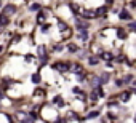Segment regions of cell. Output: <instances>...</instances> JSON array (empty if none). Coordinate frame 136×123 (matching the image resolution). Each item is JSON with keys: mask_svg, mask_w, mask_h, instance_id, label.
Instances as JSON below:
<instances>
[{"mask_svg": "<svg viewBox=\"0 0 136 123\" xmlns=\"http://www.w3.org/2000/svg\"><path fill=\"white\" fill-rule=\"evenodd\" d=\"M64 35H66V37H69V35H70V30H69V29H66V32H64Z\"/></svg>", "mask_w": 136, "mask_h": 123, "instance_id": "30", "label": "cell"}, {"mask_svg": "<svg viewBox=\"0 0 136 123\" xmlns=\"http://www.w3.org/2000/svg\"><path fill=\"white\" fill-rule=\"evenodd\" d=\"M75 24H77V29L79 30H87L88 26H90L87 21H82V19H79V18H75Z\"/></svg>", "mask_w": 136, "mask_h": 123, "instance_id": "2", "label": "cell"}, {"mask_svg": "<svg viewBox=\"0 0 136 123\" xmlns=\"http://www.w3.org/2000/svg\"><path fill=\"white\" fill-rule=\"evenodd\" d=\"M32 81H34V83H38V81H40V75H38V74H34V75H32Z\"/></svg>", "mask_w": 136, "mask_h": 123, "instance_id": "19", "label": "cell"}, {"mask_svg": "<svg viewBox=\"0 0 136 123\" xmlns=\"http://www.w3.org/2000/svg\"><path fill=\"white\" fill-rule=\"evenodd\" d=\"M34 94H35V96H43V94H45V93H43V91H42V90H40V88H38V90H37V91H35V93H34Z\"/></svg>", "mask_w": 136, "mask_h": 123, "instance_id": "25", "label": "cell"}, {"mask_svg": "<svg viewBox=\"0 0 136 123\" xmlns=\"http://www.w3.org/2000/svg\"><path fill=\"white\" fill-rule=\"evenodd\" d=\"M98 98H99V96H98V91H96V88H94V91L91 93V99H93V101H96Z\"/></svg>", "mask_w": 136, "mask_h": 123, "instance_id": "21", "label": "cell"}, {"mask_svg": "<svg viewBox=\"0 0 136 123\" xmlns=\"http://www.w3.org/2000/svg\"><path fill=\"white\" fill-rule=\"evenodd\" d=\"M56 123H66V121H64V120H63V118H59V120H58V121H56Z\"/></svg>", "mask_w": 136, "mask_h": 123, "instance_id": "32", "label": "cell"}, {"mask_svg": "<svg viewBox=\"0 0 136 123\" xmlns=\"http://www.w3.org/2000/svg\"><path fill=\"white\" fill-rule=\"evenodd\" d=\"M134 123H136V117H134Z\"/></svg>", "mask_w": 136, "mask_h": 123, "instance_id": "35", "label": "cell"}, {"mask_svg": "<svg viewBox=\"0 0 136 123\" xmlns=\"http://www.w3.org/2000/svg\"><path fill=\"white\" fill-rule=\"evenodd\" d=\"M54 104H56V106H59V107L63 106V99H61V96H56V98H54Z\"/></svg>", "mask_w": 136, "mask_h": 123, "instance_id": "18", "label": "cell"}, {"mask_svg": "<svg viewBox=\"0 0 136 123\" xmlns=\"http://www.w3.org/2000/svg\"><path fill=\"white\" fill-rule=\"evenodd\" d=\"M72 70H74L75 74H82V66H79V64H75V66L72 67Z\"/></svg>", "mask_w": 136, "mask_h": 123, "instance_id": "16", "label": "cell"}, {"mask_svg": "<svg viewBox=\"0 0 136 123\" xmlns=\"http://www.w3.org/2000/svg\"><path fill=\"white\" fill-rule=\"evenodd\" d=\"M61 50H63V47H61V45H54V51H56V53H59Z\"/></svg>", "mask_w": 136, "mask_h": 123, "instance_id": "26", "label": "cell"}, {"mask_svg": "<svg viewBox=\"0 0 136 123\" xmlns=\"http://www.w3.org/2000/svg\"><path fill=\"white\" fill-rule=\"evenodd\" d=\"M90 81H91V85L96 86V88H98V83H101V81H99V77H91Z\"/></svg>", "mask_w": 136, "mask_h": 123, "instance_id": "10", "label": "cell"}, {"mask_svg": "<svg viewBox=\"0 0 136 123\" xmlns=\"http://www.w3.org/2000/svg\"><path fill=\"white\" fill-rule=\"evenodd\" d=\"M96 91H98V96H104V91H103V88H101V86L96 88Z\"/></svg>", "mask_w": 136, "mask_h": 123, "instance_id": "24", "label": "cell"}, {"mask_svg": "<svg viewBox=\"0 0 136 123\" xmlns=\"http://www.w3.org/2000/svg\"><path fill=\"white\" fill-rule=\"evenodd\" d=\"M99 81H101V83H107V81H109V75L107 74H103L99 77Z\"/></svg>", "mask_w": 136, "mask_h": 123, "instance_id": "15", "label": "cell"}, {"mask_svg": "<svg viewBox=\"0 0 136 123\" xmlns=\"http://www.w3.org/2000/svg\"><path fill=\"white\" fill-rule=\"evenodd\" d=\"M7 24H8V18L2 14V16H0V27H2V26H7Z\"/></svg>", "mask_w": 136, "mask_h": 123, "instance_id": "12", "label": "cell"}, {"mask_svg": "<svg viewBox=\"0 0 136 123\" xmlns=\"http://www.w3.org/2000/svg\"><path fill=\"white\" fill-rule=\"evenodd\" d=\"M59 29H61V30H64V29H66V24H63V23H61V24H59Z\"/></svg>", "mask_w": 136, "mask_h": 123, "instance_id": "29", "label": "cell"}, {"mask_svg": "<svg viewBox=\"0 0 136 123\" xmlns=\"http://www.w3.org/2000/svg\"><path fill=\"white\" fill-rule=\"evenodd\" d=\"M128 29H130V30H134V32H136V21L130 23V24H128Z\"/></svg>", "mask_w": 136, "mask_h": 123, "instance_id": "20", "label": "cell"}, {"mask_svg": "<svg viewBox=\"0 0 136 123\" xmlns=\"http://www.w3.org/2000/svg\"><path fill=\"white\" fill-rule=\"evenodd\" d=\"M14 11H16V8H14V7H13V5H7V7H5V8H3V13H2V14H3V16H7V18H8V16H11V14H13V13H14Z\"/></svg>", "mask_w": 136, "mask_h": 123, "instance_id": "3", "label": "cell"}, {"mask_svg": "<svg viewBox=\"0 0 136 123\" xmlns=\"http://www.w3.org/2000/svg\"><path fill=\"white\" fill-rule=\"evenodd\" d=\"M35 118H37V115H35V114H31L29 117H26V118L23 120V123H34Z\"/></svg>", "mask_w": 136, "mask_h": 123, "instance_id": "4", "label": "cell"}, {"mask_svg": "<svg viewBox=\"0 0 136 123\" xmlns=\"http://www.w3.org/2000/svg\"><path fill=\"white\" fill-rule=\"evenodd\" d=\"M117 37H119V38H122V40H123V38H127V32H125L123 29H117Z\"/></svg>", "mask_w": 136, "mask_h": 123, "instance_id": "11", "label": "cell"}, {"mask_svg": "<svg viewBox=\"0 0 136 123\" xmlns=\"http://www.w3.org/2000/svg\"><path fill=\"white\" fill-rule=\"evenodd\" d=\"M31 10L32 11H37V10H40V7H38L37 3H34V5H31Z\"/></svg>", "mask_w": 136, "mask_h": 123, "instance_id": "23", "label": "cell"}, {"mask_svg": "<svg viewBox=\"0 0 136 123\" xmlns=\"http://www.w3.org/2000/svg\"><path fill=\"white\" fill-rule=\"evenodd\" d=\"M120 99H122V102H127V101L130 99V91H125V93H122Z\"/></svg>", "mask_w": 136, "mask_h": 123, "instance_id": "14", "label": "cell"}, {"mask_svg": "<svg viewBox=\"0 0 136 123\" xmlns=\"http://www.w3.org/2000/svg\"><path fill=\"white\" fill-rule=\"evenodd\" d=\"M120 19H123V21L130 19V13H128L127 10H122V11H120Z\"/></svg>", "mask_w": 136, "mask_h": 123, "instance_id": "9", "label": "cell"}, {"mask_svg": "<svg viewBox=\"0 0 136 123\" xmlns=\"http://www.w3.org/2000/svg\"><path fill=\"white\" fill-rule=\"evenodd\" d=\"M98 115H99L98 112H90V114H88L87 117H88V118H96V117H98Z\"/></svg>", "mask_w": 136, "mask_h": 123, "instance_id": "22", "label": "cell"}, {"mask_svg": "<svg viewBox=\"0 0 136 123\" xmlns=\"http://www.w3.org/2000/svg\"><path fill=\"white\" fill-rule=\"evenodd\" d=\"M0 53H2V47H0Z\"/></svg>", "mask_w": 136, "mask_h": 123, "instance_id": "34", "label": "cell"}, {"mask_svg": "<svg viewBox=\"0 0 136 123\" xmlns=\"http://www.w3.org/2000/svg\"><path fill=\"white\" fill-rule=\"evenodd\" d=\"M131 80H133V75H127L123 81H127V83H128V81H131Z\"/></svg>", "mask_w": 136, "mask_h": 123, "instance_id": "27", "label": "cell"}, {"mask_svg": "<svg viewBox=\"0 0 136 123\" xmlns=\"http://www.w3.org/2000/svg\"><path fill=\"white\" fill-rule=\"evenodd\" d=\"M94 13H96V16H104V14L107 13V8H106V7H101V8L96 10Z\"/></svg>", "mask_w": 136, "mask_h": 123, "instance_id": "6", "label": "cell"}, {"mask_svg": "<svg viewBox=\"0 0 136 123\" xmlns=\"http://www.w3.org/2000/svg\"><path fill=\"white\" fill-rule=\"evenodd\" d=\"M67 50H69L70 53H77V51H79V47H77L75 43H69V45H67Z\"/></svg>", "mask_w": 136, "mask_h": 123, "instance_id": "8", "label": "cell"}, {"mask_svg": "<svg viewBox=\"0 0 136 123\" xmlns=\"http://www.w3.org/2000/svg\"><path fill=\"white\" fill-rule=\"evenodd\" d=\"M53 69L59 70V72H67L70 69V66H69V63H56V64H53Z\"/></svg>", "mask_w": 136, "mask_h": 123, "instance_id": "1", "label": "cell"}, {"mask_svg": "<svg viewBox=\"0 0 136 123\" xmlns=\"http://www.w3.org/2000/svg\"><path fill=\"white\" fill-rule=\"evenodd\" d=\"M131 7H136V0H134V2H131Z\"/></svg>", "mask_w": 136, "mask_h": 123, "instance_id": "33", "label": "cell"}, {"mask_svg": "<svg viewBox=\"0 0 136 123\" xmlns=\"http://www.w3.org/2000/svg\"><path fill=\"white\" fill-rule=\"evenodd\" d=\"M79 37L82 40H88V32L87 30H79Z\"/></svg>", "mask_w": 136, "mask_h": 123, "instance_id": "13", "label": "cell"}, {"mask_svg": "<svg viewBox=\"0 0 136 123\" xmlns=\"http://www.w3.org/2000/svg\"><path fill=\"white\" fill-rule=\"evenodd\" d=\"M43 19H45V14H38L37 16V21H43Z\"/></svg>", "mask_w": 136, "mask_h": 123, "instance_id": "28", "label": "cell"}, {"mask_svg": "<svg viewBox=\"0 0 136 123\" xmlns=\"http://www.w3.org/2000/svg\"><path fill=\"white\" fill-rule=\"evenodd\" d=\"M106 3H107V5H112V3H114V0H106Z\"/></svg>", "mask_w": 136, "mask_h": 123, "instance_id": "31", "label": "cell"}, {"mask_svg": "<svg viewBox=\"0 0 136 123\" xmlns=\"http://www.w3.org/2000/svg\"><path fill=\"white\" fill-rule=\"evenodd\" d=\"M98 61H99V58H96V56H90V58H88L90 66H96V64H98Z\"/></svg>", "mask_w": 136, "mask_h": 123, "instance_id": "7", "label": "cell"}, {"mask_svg": "<svg viewBox=\"0 0 136 123\" xmlns=\"http://www.w3.org/2000/svg\"><path fill=\"white\" fill-rule=\"evenodd\" d=\"M101 56H103V59H106V61H110V59L114 58V56H112V53H103Z\"/></svg>", "mask_w": 136, "mask_h": 123, "instance_id": "17", "label": "cell"}, {"mask_svg": "<svg viewBox=\"0 0 136 123\" xmlns=\"http://www.w3.org/2000/svg\"><path fill=\"white\" fill-rule=\"evenodd\" d=\"M82 16H83V18H87V19H88V18L91 19V18H94V16H96V13H94V11H91V10H90V11L87 10V11H83V13H82Z\"/></svg>", "mask_w": 136, "mask_h": 123, "instance_id": "5", "label": "cell"}]
</instances>
